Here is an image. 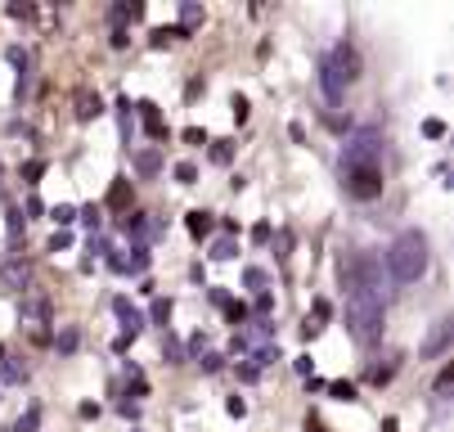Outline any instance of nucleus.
<instances>
[{"label":"nucleus","instance_id":"f257e3e1","mask_svg":"<svg viewBox=\"0 0 454 432\" xmlns=\"http://www.w3.org/2000/svg\"><path fill=\"white\" fill-rule=\"evenodd\" d=\"M347 334L360 347H373L382 338V293L378 288H351V297H347Z\"/></svg>","mask_w":454,"mask_h":432},{"label":"nucleus","instance_id":"f03ea898","mask_svg":"<svg viewBox=\"0 0 454 432\" xmlns=\"http://www.w3.org/2000/svg\"><path fill=\"white\" fill-rule=\"evenodd\" d=\"M387 271H392L396 284H414L427 271V234L423 230H405L396 234V243L387 248Z\"/></svg>","mask_w":454,"mask_h":432},{"label":"nucleus","instance_id":"7ed1b4c3","mask_svg":"<svg viewBox=\"0 0 454 432\" xmlns=\"http://www.w3.org/2000/svg\"><path fill=\"white\" fill-rule=\"evenodd\" d=\"M382 131L378 127H360L347 149H342V171H356V167H382Z\"/></svg>","mask_w":454,"mask_h":432},{"label":"nucleus","instance_id":"20e7f679","mask_svg":"<svg viewBox=\"0 0 454 432\" xmlns=\"http://www.w3.org/2000/svg\"><path fill=\"white\" fill-rule=\"evenodd\" d=\"M342 185H347V194L369 203L382 194V167H356V171H342Z\"/></svg>","mask_w":454,"mask_h":432},{"label":"nucleus","instance_id":"39448f33","mask_svg":"<svg viewBox=\"0 0 454 432\" xmlns=\"http://www.w3.org/2000/svg\"><path fill=\"white\" fill-rule=\"evenodd\" d=\"M324 64H329V68H333V77H338L342 86L360 77V54H356L351 45H338V50H333L329 59H324Z\"/></svg>","mask_w":454,"mask_h":432},{"label":"nucleus","instance_id":"423d86ee","mask_svg":"<svg viewBox=\"0 0 454 432\" xmlns=\"http://www.w3.org/2000/svg\"><path fill=\"white\" fill-rule=\"evenodd\" d=\"M73 113H77V122H95V117L104 113V99H99L90 86H82V90L73 95Z\"/></svg>","mask_w":454,"mask_h":432},{"label":"nucleus","instance_id":"0eeeda50","mask_svg":"<svg viewBox=\"0 0 454 432\" xmlns=\"http://www.w3.org/2000/svg\"><path fill=\"white\" fill-rule=\"evenodd\" d=\"M27 279H32V266H27L23 257L5 262V271H0V288H5V293H19V288H23Z\"/></svg>","mask_w":454,"mask_h":432},{"label":"nucleus","instance_id":"6e6552de","mask_svg":"<svg viewBox=\"0 0 454 432\" xmlns=\"http://www.w3.org/2000/svg\"><path fill=\"white\" fill-rule=\"evenodd\" d=\"M113 311H117V320H121V334H126V338H136V334L145 329V316H140L126 297H117V302H113Z\"/></svg>","mask_w":454,"mask_h":432},{"label":"nucleus","instance_id":"1a4fd4ad","mask_svg":"<svg viewBox=\"0 0 454 432\" xmlns=\"http://www.w3.org/2000/svg\"><path fill=\"white\" fill-rule=\"evenodd\" d=\"M131 199H136V194H131V180H126V176H117V180L108 185V208L126 216V212H131Z\"/></svg>","mask_w":454,"mask_h":432},{"label":"nucleus","instance_id":"9d476101","mask_svg":"<svg viewBox=\"0 0 454 432\" xmlns=\"http://www.w3.org/2000/svg\"><path fill=\"white\" fill-rule=\"evenodd\" d=\"M136 108L145 113V131H149L153 140H167V122H162V113H158V104H153V99H140Z\"/></svg>","mask_w":454,"mask_h":432},{"label":"nucleus","instance_id":"9b49d317","mask_svg":"<svg viewBox=\"0 0 454 432\" xmlns=\"http://www.w3.org/2000/svg\"><path fill=\"white\" fill-rule=\"evenodd\" d=\"M113 262V271H121V275H145L149 271V253L145 248H136L131 257H108Z\"/></svg>","mask_w":454,"mask_h":432},{"label":"nucleus","instance_id":"f8f14e48","mask_svg":"<svg viewBox=\"0 0 454 432\" xmlns=\"http://www.w3.org/2000/svg\"><path fill=\"white\" fill-rule=\"evenodd\" d=\"M450 334H454V325H450V320H441V325L432 329V338H427V347H423V356H441V351L450 347Z\"/></svg>","mask_w":454,"mask_h":432},{"label":"nucleus","instance_id":"ddd939ff","mask_svg":"<svg viewBox=\"0 0 454 432\" xmlns=\"http://www.w3.org/2000/svg\"><path fill=\"white\" fill-rule=\"evenodd\" d=\"M396 365H401V356H387V365H373V369H369V383H373V388L392 383V379H396Z\"/></svg>","mask_w":454,"mask_h":432},{"label":"nucleus","instance_id":"4468645a","mask_svg":"<svg viewBox=\"0 0 454 432\" xmlns=\"http://www.w3.org/2000/svg\"><path fill=\"white\" fill-rule=\"evenodd\" d=\"M319 86H324V95H329V104H338V99H342V90H347V86L333 77V68H329V64H319Z\"/></svg>","mask_w":454,"mask_h":432},{"label":"nucleus","instance_id":"2eb2a0df","mask_svg":"<svg viewBox=\"0 0 454 432\" xmlns=\"http://www.w3.org/2000/svg\"><path fill=\"white\" fill-rule=\"evenodd\" d=\"M145 19V5H113V27H126V23H140Z\"/></svg>","mask_w":454,"mask_h":432},{"label":"nucleus","instance_id":"dca6fc26","mask_svg":"<svg viewBox=\"0 0 454 432\" xmlns=\"http://www.w3.org/2000/svg\"><path fill=\"white\" fill-rule=\"evenodd\" d=\"M184 225H189V234H193V239H203V234H212V225H216V221H212V212H189V216H184Z\"/></svg>","mask_w":454,"mask_h":432},{"label":"nucleus","instance_id":"f3484780","mask_svg":"<svg viewBox=\"0 0 454 432\" xmlns=\"http://www.w3.org/2000/svg\"><path fill=\"white\" fill-rule=\"evenodd\" d=\"M171 311H176V306H171V297H153V306H149V320L167 329V325H171Z\"/></svg>","mask_w":454,"mask_h":432},{"label":"nucleus","instance_id":"a211bd4d","mask_svg":"<svg viewBox=\"0 0 454 432\" xmlns=\"http://www.w3.org/2000/svg\"><path fill=\"white\" fill-rule=\"evenodd\" d=\"M162 356H167V365H184V342L167 329V338H162Z\"/></svg>","mask_w":454,"mask_h":432},{"label":"nucleus","instance_id":"6ab92c4d","mask_svg":"<svg viewBox=\"0 0 454 432\" xmlns=\"http://www.w3.org/2000/svg\"><path fill=\"white\" fill-rule=\"evenodd\" d=\"M199 23H203V10H199V5H180V32H184V36L199 27Z\"/></svg>","mask_w":454,"mask_h":432},{"label":"nucleus","instance_id":"aec40b11","mask_svg":"<svg viewBox=\"0 0 454 432\" xmlns=\"http://www.w3.org/2000/svg\"><path fill=\"white\" fill-rule=\"evenodd\" d=\"M180 36H184L180 27H153V32H149V45L162 50V45H171V41H180Z\"/></svg>","mask_w":454,"mask_h":432},{"label":"nucleus","instance_id":"412c9836","mask_svg":"<svg viewBox=\"0 0 454 432\" xmlns=\"http://www.w3.org/2000/svg\"><path fill=\"white\" fill-rule=\"evenodd\" d=\"M158 167H162V158H158L153 149H145V153L136 158V171H140V176H158Z\"/></svg>","mask_w":454,"mask_h":432},{"label":"nucleus","instance_id":"4be33fe9","mask_svg":"<svg viewBox=\"0 0 454 432\" xmlns=\"http://www.w3.org/2000/svg\"><path fill=\"white\" fill-rule=\"evenodd\" d=\"M221 306H225V320H230V325H243V320H247V306H243V302H230V297H225Z\"/></svg>","mask_w":454,"mask_h":432},{"label":"nucleus","instance_id":"5701e85b","mask_svg":"<svg viewBox=\"0 0 454 432\" xmlns=\"http://www.w3.org/2000/svg\"><path fill=\"white\" fill-rule=\"evenodd\" d=\"M77 342H82V334H77L73 325H68V329L59 334V351H77Z\"/></svg>","mask_w":454,"mask_h":432},{"label":"nucleus","instance_id":"b1692460","mask_svg":"<svg viewBox=\"0 0 454 432\" xmlns=\"http://www.w3.org/2000/svg\"><path fill=\"white\" fill-rule=\"evenodd\" d=\"M230 158H234V145H230V140H216V145H212V162H221V167H225Z\"/></svg>","mask_w":454,"mask_h":432},{"label":"nucleus","instance_id":"393cba45","mask_svg":"<svg viewBox=\"0 0 454 432\" xmlns=\"http://www.w3.org/2000/svg\"><path fill=\"white\" fill-rule=\"evenodd\" d=\"M36 423H41V405H32V410L19 419V428H14V432H36Z\"/></svg>","mask_w":454,"mask_h":432},{"label":"nucleus","instance_id":"a878e982","mask_svg":"<svg viewBox=\"0 0 454 432\" xmlns=\"http://www.w3.org/2000/svg\"><path fill=\"white\" fill-rule=\"evenodd\" d=\"M176 180L180 185H193V180H199V167H193V162H176Z\"/></svg>","mask_w":454,"mask_h":432},{"label":"nucleus","instance_id":"bb28decb","mask_svg":"<svg viewBox=\"0 0 454 432\" xmlns=\"http://www.w3.org/2000/svg\"><path fill=\"white\" fill-rule=\"evenodd\" d=\"M450 388H454V365H445L441 374H436V397H445Z\"/></svg>","mask_w":454,"mask_h":432},{"label":"nucleus","instance_id":"cd10ccee","mask_svg":"<svg viewBox=\"0 0 454 432\" xmlns=\"http://www.w3.org/2000/svg\"><path fill=\"white\" fill-rule=\"evenodd\" d=\"M199 365L207 369V374H216V369L225 365V356H221V351H203V356H199Z\"/></svg>","mask_w":454,"mask_h":432},{"label":"nucleus","instance_id":"c85d7f7f","mask_svg":"<svg viewBox=\"0 0 454 432\" xmlns=\"http://www.w3.org/2000/svg\"><path fill=\"white\" fill-rule=\"evenodd\" d=\"M423 136H427V140H441V136H445V122H441V117H427V122H423Z\"/></svg>","mask_w":454,"mask_h":432},{"label":"nucleus","instance_id":"c756f323","mask_svg":"<svg viewBox=\"0 0 454 432\" xmlns=\"http://www.w3.org/2000/svg\"><path fill=\"white\" fill-rule=\"evenodd\" d=\"M247 108H252V104H247L243 95H234V104H230V113H234V122H239V127H243V122H247Z\"/></svg>","mask_w":454,"mask_h":432},{"label":"nucleus","instance_id":"7c9ffc66","mask_svg":"<svg viewBox=\"0 0 454 432\" xmlns=\"http://www.w3.org/2000/svg\"><path fill=\"white\" fill-rule=\"evenodd\" d=\"M54 221H59V225H73V221H77V208H68V203H59V208H54Z\"/></svg>","mask_w":454,"mask_h":432},{"label":"nucleus","instance_id":"2f4dec72","mask_svg":"<svg viewBox=\"0 0 454 432\" xmlns=\"http://www.w3.org/2000/svg\"><path fill=\"white\" fill-rule=\"evenodd\" d=\"M329 392H333L338 401H356V383H329Z\"/></svg>","mask_w":454,"mask_h":432},{"label":"nucleus","instance_id":"473e14b6","mask_svg":"<svg viewBox=\"0 0 454 432\" xmlns=\"http://www.w3.org/2000/svg\"><path fill=\"white\" fill-rule=\"evenodd\" d=\"M212 257H216V262H230V257H234V239H221L216 248H212Z\"/></svg>","mask_w":454,"mask_h":432},{"label":"nucleus","instance_id":"72a5a7b5","mask_svg":"<svg viewBox=\"0 0 454 432\" xmlns=\"http://www.w3.org/2000/svg\"><path fill=\"white\" fill-rule=\"evenodd\" d=\"M243 284H247V288H262V284H266V271L247 266V271H243Z\"/></svg>","mask_w":454,"mask_h":432},{"label":"nucleus","instance_id":"f704fd0d","mask_svg":"<svg viewBox=\"0 0 454 432\" xmlns=\"http://www.w3.org/2000/svg\"><path fill=\"white\" fill-rule=\"evenodd\" d=\"M68 243H73V234H68V230H59V234L50 239V253H63V248H68Z\"/></svg>","mask_w":454,"mask_h":432},{"label":"nucleus","instance_id":"c9c22d12","mask_svg":"<svg viewBox=\"0 0 454 432\" xmlns=\"http://www.w3.org/2000/svg\"><path fill=\"white\" fill-rule=\"evenodd\" d=\"M225 410H230L234 419H243V414H247V401H243V397H230V401H225Z\"/></svg>","mask_w":454,"mask_h":432},{"label":"nucleus","instance_id":"e433bc0d","mask_svg":"<svg viewBox=\"0 0 454 432\" xmlns=\"http://www.w3.org/2000/svg\"><path fill=\"white\" fill-rule=\"evenodd\" d=\"M184 145H207V131H199V127H184Z\"/></svg>","mask_w":454,"mask_h":432},{"label":"nucleus","instance_id":"4c0bfd02","mask_svg":"<svg viewBox=\"0 0 454 432\" xmlns=\"http://www.w3.org/2000/svg\"><path fill=\"white\" fill-rule=\"evenodd\" d=\"M270 311H275V297L262 293V297H256V316H270Z\"/></svg>","mask_w":454,"mask_h":432},{"label":"nucleus","instance_id":"58836bf2","mask_svg":"<svg viewBox=\"0 0 454 432\" xmlns=\"http://www.w3.org/2000/svg\"><path fill=\"white\" fill-rule=\"evenodd\" d=\"M329 316H333V306H329V302L319 297V302H315V325H324V320H329Z\"/></svg>","mask_w":454,"mask_h":432},{"label":"nucleus","instance_id":"ea45409f","mask_svg":"<svg viewBox=\"0 0 454 432\" xmlns=\"http://www.w3.org/2000/svg\"><path fill=\"white\" fill-rule=\"evenodd\" d=\"M288 248H293V230H279V262H288Z\"/></svg>","mask_w":454,"mask_h":432},{"label":"nucleus","instance_id":"a19ab883","mask_svg":"<svg viewBox=\"0 0 454 432\" xmlns=\"http://www.w3.org/2000/svg\"><path fill=\"white\" fill-rule=\"evenodd\" d=\"M23 176H27V180H41V176H45V162H41V158H36V162H27V167H23Z\"/></svg>","mask_w":454,"mask_h":432},{"label":"nucleus","instance_id":"79ce46f5","mask_svg":"<svg viewBox=\"0 0 454 432\" xmlns=\"http://www.w3.org/2000/svg\"><path fill=\"white\" fill-rule=\"evenodd\" d=\"M77 216H82V221H86V225H90V230H99V208H82V212H77Z\"/></svg>","mask_w":454,"mask_h":432},{"label":"nucleus","instance_id":"37998d69","mask_svg":"<svg viewBox=\"0 0 454 432\" xmlns=\"http://www.w3.org/2000/svg\"><path fill=\"white\" fill-rule=\"evenodd\" d=\"M131 342H136V338H126V334H117V338H113V351H117V356H126V351H131Z\"/></svg>","mask_w":454,"mask_h":432},{"label":"nucleus","instance_id":"c03bdc74","mask_svg":"<svg viewBox=\"0 0 454 432\" xmlns=\"http://www.w3.org/2000/svg\"><path fill=\"white\" fill-rule=\"evenodd\" d=\"M126 41H131V32H126V27H113V50H126Z\"/></svg>","mask_w":454,"mask_h":432},{"label":"nucleus","instance_id":"a18cd8bd","mask_svg":"<svg viewBox=\"0 0 454 432\" xmlns=\"http://www.w3.org/2000/svg\"><path fill=\"white\" fill-rule=\"evenodd\" d=\"M319 329H324V325H315V320H310V316H306V320H301V338H306V342H310V338H315V334H319Z\"/></svg>","mask_w":454,"mask_h":432},{"label":"nucleus","instance_id":"49530a36","mask_svg":"<svg viewBox=\"0 0 454 432\" xmlns=\"http://www.w3.org/2000/svg\"><path fill=\"white\" fill-rule=\"evenodd\" d=\"M266 239H270V225H266V221L252 225V243H266Z\"/></svg>","mask_w":454,"mask_h":432},{"label":"nucleus","instance_id":"de8ad7c7","mask_svg":"<svg viewBox=\"0 0 454 432\" xmlns=\"http://www.w3.org/2000/svg\"><path fill=\"white\" fill-rule=\"evenodd\" d=\"M5 14H10V19H32V5H10Z\"/></svg>","mask_w":454,"mask_h":432},{"label":"nucleus","instance_id":"09e8293b","mask_svg":"<svg viewBox=\"0 0 454 432\" xmlns=\"http://www.w3.org/2000/svg\"><path fill=\"white\" fill-rule=\"evenodd\" d=\"M306 432H324V423H319V414H306Z\"/></svg>","mask_w":454,"mask_h":432},{"label":"nucleus","instance_id":"8fccbe9b","mask_svg":"<svg viewBox=\"0 0 454 432\" xmlns=\"http://www.w3.org/2000/svg\"><path fill=\"white\" fill-rule=\"evenodd\" d=\"M0 171H5V162H0Z\"/></svg>","mask_w":454,"mask_h":432}]
</instances>
